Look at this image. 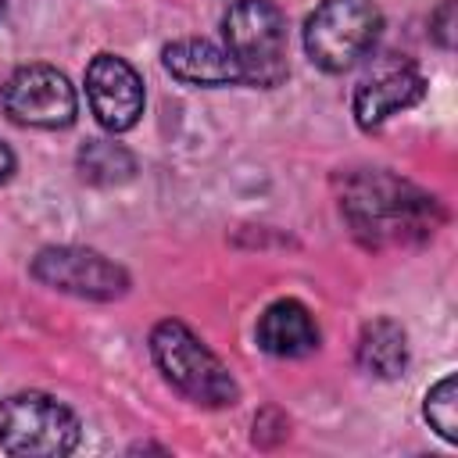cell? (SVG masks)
Returning <instances> with one entry per match:
<instances>
[{"label":"cell","mask_w":458,"mask_h":458,"mask_svg":"<svg viewBox=\"0 0 458 458\" xmlns=\"http://www.w3.org/2000/svg\"><path fill=\"white\" fill-rule=\"evenodd\" d=\"M426 419H429V426H433L447 444L458 440V386H454V376H444V379L426 394Z\"/></svg>","instance_id":"14"},{"label":"cell","mask_w":458,"mask_h":458,"mask_svg":"<svg viewBox=\"0 0 458 458\" xmlns=\"http://www.w3.org/2000/svg\"><path fill=\"white\" fill-rule=\"evenodd\" d=\"M358 365L369 376L394 379L408 365V336L394 318H372L358 336Z\"/></svg>","instance_id":"12"},{"label":"cell","mask_w":458,"mask_h":458,"mask_svg":"<svg viewBox=\"0 0 458 458\" xmlns=\"http://www.w3.org/2000/svg\"><path fill=\"white\" fill-rule=\"evenodd\" d=\"M0 14H4V0H0Z\"/></svg>","instance_id":"16"},{"label":"cell","mask_w":458,"mask_h":458,"mask_svg":"<svg viewBox=\"0 0 458 458\" xmlns=\"http://www.w3.org/2000/svg\"><path fill=\"white\" fill-rule=\"evenodd\" d=\"M222 36L240 82L276 89L286 79V18L272 0H236L222 18Z\"/></svg>","instance_id":"3"},{"label":"cell","mask_w":458,"mask_h":458,"mask_svg":"<svg viewBox=\"0 0 458 458\" xmlns=\"http://www.w3.org/2000/svg\"><path fill=\"white\" fill-rule=\"evenodd\" d=\"M383 14L372 0H322L304 25V50L322 72L354 68L379 39Z\"/></svg>","instance_id":"4"},{"label":"cell","mask_w":458,"mask_h":458,"mask_svg":"<svg viewBox=\"0 0 458 458\" xmlns=\"http://www.w3.org/2000/svg\"><path fill=\"white\" fill-rule=\"evenodd\" d=\"M340 211L365 247L422 243L444 218L437 197L383 168L351 172L340 190Z\"/></svg>","instance_id":"1"},{"label":"cell","mask_w":458,"mask_h":458,"mask_svg":"<svg viewBox=\"0 0 458 458\" xmlns=\"http://www.w3.org/2000/svg\"><path fill=\"white\" fill-rule=\"evenodd\" d=\"M86 97L97 122L111 132H125L143 114V82L136 68L118 54H97L86 68Z\"/></svg>","instance_id":"8"},{"label":"cell","mask_w":458,"mask_h":458,"mask_svg":"<svg viewBox=\"0 0 458 458\" xmlns=\"http://www.w3.org/2000/svg\"><path fill=\"white\" fill-rule=\"evenodd\" d=\"M11 172H14V154H11V147L0 140V182H4Z\"/></svg>","instance_id":"15"},{"label":"cell","mask_w":458,"mask_h":458,"mask_svg":"<svg viewBox=\"0 0 458 458\" xmlns=\"http://www.w3.org/2000/svg\"><path fill=\"white\" fill-rule=\"evenodd\" d=\"M75 444H79V419L57 397L25 390L0 401V447L7 454L57 458L75 451Z\"/></svg>","instance_id":"5"},{"label":"cell","mask_w":458,"mask_h":458,"mask_svg":"<svg viewBox=\"0 0 458 458\" xmlns=\"http://www.w3.org/2000/svg\"><path fill=\"white\" fill-rule=\"evenodd\" d=\"M165 68L190 86H233L240 82V72L225 47L211 39H175L165 47Z\"/></svg>","instance_id":"11"},{"label":"cell","mask_w":458,"mask_h":458,"mask_svg":"<svg viewBox=\"0 0 458 458\" xmlns=\"http://www.w3.org/2000/svg\"><path fill=\"white\" fill-rule=\"evenodd\" d=\"M254 336H258V347L276 358H304L318 347V326L311 311L293 297L272 301L261 311Z\"/></svg>","instance_id":"10"},{"label":"cell","mask_w":458,"mask_h":458,"mask_svg":"<svg viewBox=\"0 0 458 458\" xmlns=\"http://www.w3.org/2000/svg\"><path fill=\"white\" fill-rule=\"evenodd\" d=\"M32 276L61 293L89 301H114L129 290L125 268L89 247H47L32 258Z\"/></svg>","instance_id":"7"},{"label":"cell","mask_w":458,"mask_h":458,"mask_svg":"<svg viewBox=\"0 0 458 458\" xmlns=\"http://www.w3.org/2000/svg\"><path fill=\"white\" fill-rule=\"evenodd\" d=\"M11 122L29 129H64L75 122V89L50 64H21L0 89Z\"/></svg>","instance_id":"6"},{"label":"cell","mask_w":458,"mask_h":458,"mask_svg":"<svg viewBox=\"0 0 458 458\" xmlns=\"http://www.w3.org/2000/svg\"><path fill=\"white\" fill-rule=\"evenodd\" d=\"M422 93H426V82L411 64H390L361 79V86L354 89V118L361 129H376L390 114L419 104Z\"/></svg>","instance_id":"9"},{"label":"cell","mask_w":458,"mask_h":458,"mask_svg":"<svg viewBox=\"0 0 458 458\" xmlns=\"http://www.w3.org/2000/svg\"><path fill=\"white\" fill-rule=\"evenodd\" d=\"M79 175L93 186H122L136 175V157L129 147L114 143V140H86L79 147Z\"/></svg>","instance_id":"13"},{"label":"cell","mask_w":458,"mask_h":458,"mask_svg":"<svg viewBox=\"0 0 458 458\" xmlns=\"http://www.w3.org/2000/svg\"><path fill=\"white\" fill-rule=\"evenodd\" d=\"M150 354H154V365L161 369V376L193 404H204V408H225V404H236L240 397V386L233 379V372L218 361V354H211L200 336L175 322V318H165L154 326L150 333Z\"/></svg>","instance_id":"2"}]
</instances>
